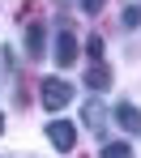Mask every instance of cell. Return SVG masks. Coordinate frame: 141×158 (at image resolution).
I'll list each match as a JSON object with an SVG mask.
<instances>
[{
    "instance_id": "1",
    "label": "cell",
    "mask_w": 141,
    "mask_h": 158,
    "mask_svg": "<svg viewBox=\"0 0 141 158\" xmlns=\"http://www.w3.org/2000/svg\"><path fill=\"white\" fill-rule=\"evenodd\" d=\"M39 94H43V107H47V111H64L68 98H73V85H68V81H60V77H43Z\"/></svg>"
},
{
    "instance_id": "2",
    "label": "cell",
    "mask_w": 141,
    "mask_h": 158,
    "mask_svg": "<svg viewBox=\"0 0 141 158\" xmlns=\"http://www.w3.org/2000/svg\"><path fill=\"white\" fill-rule=\"evenodd\" d=\"M47 141L56 145L60 154H68V150L77 145V124H68V120H52V124H47Z\"/></svg>"
},
{
    "instance_id": "3",
    "label": "cell",
    "mask_w": 141,
    "mask_h": 158,
    "mask_svg": "<svg viewBox=\"0 0 141 158\" xmlns=\"http://www.w3.org/2000/svg\"><path fill=\"white\" fill-rule=\"evenodd\" d=\"M52 60H56V64H64V69L77 60V39H73L68 30H60V34H56V56H52Z\"/></svg>"
},
{
    "instance_id": "4",
    "label": "cell",
    "mask_w": 141,
    "mask_h": 158,
    "mask_svg": "<svg viewBox=\"0 0 141 158\" xmlns=\"http://www.w3.org/2000/svg\"><path fill=\"white\" fill-rule=\"evenodd\" d=\"M115 124L128 128V132H137V128H141V111H137L133 103H120V107H115Z\"/></svg>"
},
{
    "instance_id": "5",
    "label": "cell",
    "mask_w": 141,
    "mask_h": 158,
    "mask_svg": "<svg viewBox=\"0 0 141 158\" xmlns=\"http://www.w3.org/2000/svg\"><path fill=\"white\" fill-rule=\"evenodd\" d=\"M85 85H90V90H107V85H111V69H107V64H94V69L85 73Z\"/></svg>"
},
{
    "instance_id": "6",
    "label": "cell",
    "mask_w": 141,
    "mask_h": 158,
    "mask_svg": "<svg viewBox=\"0 0 141 158\" xmlns=\"http://www.w3.org/2000/svg\"><path fill=\"white\" fill-rule=\"evenodd\" d=\"M26 47H30V56H34V60L43 56V26H30V30H26Z\"/></svg>"
},
{
    "instance_id": "7",
    "label": "cell",
    "mask_w": 141,
    "mask_h": 158,
    "mask_svg": "<svg viewBox=\"0 0 141 158\" xmlns=\"http://www.w3.org/2000/svg\"><path fill=\"white\" fill-rule=\"evenodd\" d=\"M85 124L103 132V103H85Z\"/></svg>"
},
{
    "instance_id": "8",
    "label": "cell",
    "mask_w": 141,
    "mask_h": 158,
    "mask_svg": "<svg viewBox=\"0 0 141 158\" xmlns=\"http://www.w3.org/2000/svg\"><path fill=\"white\" fill-rule=\"evenodd\" d=\"M103 158H133V150L124 141H111V145H103Z\"/></svg>"
},
{
    "instance_id": "9",
    "label": "cell",
    "mask_w": 141,
    "mask_h": 158,
    "mask_svg": "<svg viewBox=\"0 0 141 158\" xmlns=\"http://www.w3.org/2000/svg\"><path fill=\"white\" fill-rule=\"evenodd\" d=\"M141 22V0L137 4H128V9H124V26H137Z\"/></svg>"
},
{
    "instance_id": "10",
    "label": "cell",
    "mask_w": 141,
    "mask_h": 158,
    "mask_svg": "<svg viewBox=\"0 0 141 158\" xmlns=\"http://www.w3.org/2000/svg\"><path fill=\"white\" fill-rule=\"evenodd\" d=\"M85 52L94 56V60H103V39H98V34H94V39H90V43H85Z\"/></svg>"
},
{
    "instance_id": "11",
    "label": "cell",
    "mask_w": 141,
    "mask_h": 158,
    "mask_svg": "<svg viewBox=\"0 0 141 158\" xmlns=\"http://www.w3.org/2000/svg\"><path fill=\"white\" fill-rule=\"evenodd\" d=\"M81 9H85V13H98V9H103V0H81Z\"/></svg>"
},
{
    "instance_id": "12",
    "label": "cell",
    "mask_w": 141,
    "mask_h": 158,
    "mask_svg": "<svg viewBox=\"0 0 141 158\" xmlns=\"http://www.w3.org/2000/svg\"><path fill=\"white\" fill-rule=\"evenodd\" d=\"M0 132H4V115H0Z\"/></svg>"
}]
</instances>
